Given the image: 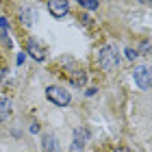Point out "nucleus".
Segmentation results:
<instances>
[{
  "instance_id": "2eb2a0df",
  "label": "nucleus",
  "mask_w": 152,
  "mask_h": 152,
  "mask_svg": "<svg viewBox=\"0 0 152 152\" xmlns=\"http://www.w3.org/2000/svg\"><path fill=\"white\" fill-rule=\"evenodd\" d=\"M139 2H143V4H150V2H152V0H139Z\"/></svg>"
},
{
  "instance_id": "f03ea898",
  "label": "nucleus",
  "mask_w": 152,
  "mask_h": 152,
  "mask_svg": "<svg viewBox=\"0 0 152 152\" xmlns=\"http://www.w3.org/2000/svg\"><path fill=\"white\" fill-rule=\"evenodd\" d=\"M133 78L139 89H150L152 85V67L150 65H137L133 70Z\"/></svg>"
},
{
  "instance_id": "7ed1b4c3",
  "label": "nucleus",
  "mask_w": 152,
  "mask_h": 152,
  "mask_svg": "<svg viewBox=\"0 0 152 152\" xmlns=\"http://www.w3.org/2000/svg\"><path fill=\"white\" fill-rule=\"evenodd\" d=\"M46 96H48V100L54 102L57 107H65V104H70V91L63 87H57V85H52V87H48L46 89Z\"/></svg>"
},
{
  "instance_id": "9b49d317",
  "label": "nucleus",
  "mask_w": 152,
  "mask_h": 152,
  "mask_svg": "<svg viewBox=\"0 0 152 152\" xmlns=\"http://www.w3.org/2000/svg\"><path fill=\"white\" fill-rule=\"evenodd\" d=\"M44 150H46V152H52V150H54V139H52V137L44 139Z\"/></svg>"
},
{
  "instance_id": "0eeeda50",
  "label": "nucleus",
  "mask_w": 152,
  "mask_h": 152,
  "mask_svg": "<svg viewBox=\"0 0 152 152\" xmlns=\"http://www.w3.org/2000/svg\"><path fill=\"white\" fill-rule=\"evenodd\" d=\"M11 115V100L9 98H0V122H4Z\"/></svg>"
},
{
  "instance_id": "6e6552de",
  "label": "nucleus",
  "mask_w": 152,
  "mask_h": 152,
  "mask_svg": "<svg viewBox=\"0 0 152 152\" xmlns=\"http://www.w3.org/2000/svg\"><path fill=\"white\" fill-rule=\"evenodd\" d=\"M80 7H85L87 11H96L98 9V0H76Z\"/></svg>"
},
{
  "instance_id": "9d476101",
  "label": "nucleus",
  "mask_w": 152,
  "mask_h": 152,
  "mask_svg": "<svg viewBox=\"0 0 152 152\" xmlns=\"http://www.w3.org/2000/svg\"><path fill=\"white\" fill-rule=\"evenodd\" d=\"M33 18H35V11H22V22L24 24H33V22H35V20H33Z\"/></svg>"
},
{
  "instance_id": "ddd939ff",
  "label": "nucleus",
  "mask_w": 152,
  "mask_h": 152,
  "mask_svg": "<svg viewBox=\"0 0 152 152\" xmlns=\"http://www.w3.org/2000/svg\"><path fill=\"white\" fill-rule=\"evenodd\" d=\"M7 26H9V24H7V20H4V18H0V28H7Z\"/></svg>"
},
{
  "instance_id": "423d86ee",
  "label": "nucleus",
  "mask_w": 152,
  "mask_h": 152,
  "mask_svg": "<svg viewBox=\"0 0 152 152\" xmlns=\"http://www.w3.org/2000/svg\"><path fill=\"white\" fill-rule=\"evenodd\" d=\"M28 54L35 61H44L46 59V48L37 44V39H28Z\"/></svg>"
},
{
  "instance_id": "f8f14e48",
  "label": "nucleus",
  "mask_w": 152,
  "mask_h": 152,
  "mask_svg": "<svg viewBox=\"0 0 152 152\" xmlns=\"http://www.w3.org/2000/svg\"><path fill=\"white\" fill-rule=\"evenodd\" d=\"M124 52H126V59H128V61H135L137 57H139V52H137V50H133V48H126Z\"/></svg>"
},
{
  "instance_id": "4468645a",
  "label": "nucleus",
  "mask_w": 152,
  "mask_h": 152,
  "mask_svg": "<svg viewBox=\"0 0 152 152\" xmlns=\"http://www.w3.org/2000/svg\"><path fill=\"white\" fill-rule=\"evenodd\" d=\"M115 152H130V150H128V148H117Z\"/></svg>"
},
{
  "instance_id": "1a4fd4ad",
  "label": "nucleus",
  "mask_w": 152,
  "mask_h": 152,
  "mask_svg": "<svg viewBox=\"0 0 152 152\" xmlns=\"http://www.w3.org/2000/svg\"><path fill=\"white\" fill-rule=\"evenodd\" d=\"M85 80H87V74L83 72V70H80V72H76V74L72 76V83H74L76 87H78V85H85Z\"/></svg>"
},
{
  "instance_id": "20e7f679",
  "label": "nucleus",
  "mask_w": 152,
  "mask_h": 152,
  "mask_svg": "<svg viewBox=\"0 0 152 152\" xmlns=\"http://www.w3.org/2000/svg\"><path fill=\"white\" fill-rule=\"evenodd\" d=\"M48 11L54 18H63L70 11V4H67V0H48Z\"/></svg>"
},
{
  "instance_id": "39448f33",
  "label": "nucleus",
  "mask_w": 152,
  "mask_h": 152,
  "mask_svg": "<svg viewBox=\"0 0 152 152\" xmlns=\"http://www.w3.org/2000/svg\"><path fill=\"white\" fill-rule=\"evenodd\" d=\"M89 139V130L87 128H76L74 130V143H72V152H80L83 146Z\"/></svg>"
},
{
  "instance_id": "f257e3e1",
  "label": "nucleus",
  "mask_w": 152,
  "mask_h": 152,
  "mask_svg": "<svg viewBox=\"0 0 152 152\" xmlns=\"http://www.w3.org/2000/svg\"><path fill=\"white\" fill-rule=\"evenodd\" d=\"M98 63H100V67H104V70H113V67H117L120 57H117L115 46L107 44V46L100 48V52H98Z\"/></svg>"
}]
</instances>
